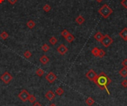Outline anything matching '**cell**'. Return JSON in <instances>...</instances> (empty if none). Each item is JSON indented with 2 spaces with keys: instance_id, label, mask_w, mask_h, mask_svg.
Listing matches in <instances>:
<instances>
[{
  "instance_id": "1",
  "label": "cell",
  "mask_w": 127,
  "mask_h": 106,
  "mask_svg": "<svg viewBox=\"0 0 127 106\" xmlns=\"http://www.w3.org/2000/svg\"><path fill=\"white\" fill-rule=\"evenodd\" d=\"M96 85H97L101 90H106L108 94H110L109 91L108 90V85H110L111 80L108 76L105 73L101 72L100 74L97 75L95 80L93 81Z\"/></svg>"
},
{
  "instance_id": "2",
  "label": "cell",
  "mask_w": 127,
  "mask_h": 106,
  "mask_svg": "<svg viewBox=\"0 0 127 106\" xmlns=\"http://www.w3.org/2000/svg\"><path fill=\"white\" fill-rule=\"evenodd\" d=\"M99 13L104 18V19H107L110 16L111 14H112L113 13V10L108 5V4H105L104 5H103L98 11Z\"/></svg>"
},
{
  "instance_id": "3",
  "label": "cell",
  "mask_w": 127,
  "mask_h": 106,
  "mask_svg": "<svg viewBox=\"0 0 127 106\" xmlns=\"http://www.w3.org/2000/svg\"><path fill=\"white\" fill-rule=\"evenodd\" d=\"M113 39L109 34H106L103 36V38L101 40V44L104 46L105 48H109V46L113 43Z\"/></svg>"
},
{
  "instance_id": "4",
  "label": "cell",
  "mask_w": 127,
  "mask_h": 106,
  "mask_svg": "<svg viewBox=\"0 0 127 106\" xmlns=\"http://www.w3.org/2000/svg\"><path fill=\"white\" fill-rule=\"evenodd\" d=\"M0 80H1L4 84H9L11 82V81L13 80V76L8 71H5L0 76Z\"/></svg>"
},
{
  "instance_id": "5",
  "label": "cell",
  "mask_w": 127,
  "mask_h": 106,
  "mask_svg": "<svg viewBox=\"0 0 127 106\" xmlns=\"http://www.w3.org/2000/svg\"><path fill=\"white\" fill-rule=\"evenodd\" d=\"M28 96H29V93L28 92L27 90L25 89H23L21 91V92L18 95V97L20 98L23 102H25L28 101Z\"/></svg>"
},
{
  "instance_id": "6",
  "label": "cell",
  "mask_w": 127,
  "mask_h": 106,
  "mask_svg": "<svg viewBox=\"0 0 127 106\" xmlns=\"http://www.w3.org/2000/svg\"><path fill=\"white\" fill-rule=\"evenodd\" d=\"M56 79H57L56 75L51 71H50L48 73H47L45 76V80L48 81L49 83H53L54 82H55L56 80Z\"/></svg>"
},
{
  "instance_id": "7",
  "label": "cell",
  "mask_w": 127,
  "mask_h": 106,
  "mask_svg": "<svg viewBox=\"0 0 127 106\" xmlns=\"http://www.w3.org/2000/svg\"><path fill=\"white\" fill-rule=\"evenodd\" d=\"M56 51H57L60 55L63 56V55H65L68 52V48L64 44H61L56 48Z\"/></svg>"
},
{
  "instance_id": "8",
  "label": "cell",
  "mask_w": 127,
  "mask_h": 106,
  "mask_svg": "<svg viewBox=\"0 0 127 106\" xmlns=\"http://www.w3.org/2000/svg\"><path fill=\"white\" fill-rule=\"evenodd\" d=\"M97 76V74L96 73V72L94 71V70H92V69L89 70V71L86 73V76L88 78L89 80H91V81H94V80H95V79L96 78Z\"/></svg>"
},
{
  "instance_id": "9",
  "label": "cell",
  "mask_w": 127,
  "mask_h": 106,
  "mask_svg": "<svg viewBox=\"0 0 127 106\" xmlns=\"http://www.w3.org/2000/svg\"><path fill=\"white\" fill-rule=\"evenodd\" d=\"M55 96H56V95L52 91H48L45 94V97L47 99H48L49 101H51L52 99H54L55 98Z\"/></svg>"
},
{
  "instance_id": "10",
  "label": "cell",
  "mask_w": 127,
  "mask_h": 106,
  "mask_svg": "<svg viewBox=\"0 0 127 106\" xmlns=\"http://www.w3.org/2000/svg\"><path fill=\"white\" fill-rule=\"evenodd\" d=\"M119 36H120V38H122L123 40H125L126 42H127V27H124V28L120 32Z\"/></svg>"
},
{
  "instance_id": "11",
  "label": "cell",
  "mask_w": 127,
  "mask_h": 106,
  "mask_svg": "<svg viewBox=\"0 0 127 106\" xmlns=\"http://www.w3.org/2000/svg\"><path fill=\"white\" fill-rule=\"evenodd\" d=\"M49 61H50V59H49V57H47L46 55H42V56L40 58V62L43 64H46Z\"/></svg>"
},
{
  "instance_id": "12",
  "label": "cell",
  "mask_w": 127,
  "mask_h": 106,
  "mask_svg": "<svg viewBox=\"0 0 127 106\" xmlns=\"http://www.w3.org/2000/svg\"><path fill=\"white\" fill-rule=\"evenodd\" d=\"M103 36L104 35H103L101 32H97V33L94 35V38H95L97 41H98V42H101L102 39L103 38Z\"/></svg>"
},
{
  "instance_id": "13",
  "label": "cell",
  "mask_w": 127,
  "mask_h": 106,
  "mask_svg": "<svg viewBox=\"0 0 127 106\" xmlns=\"http://www.w3.org/2000/svg\"><path fill=\"white\" fill-rule=\"evenodd\" d=\"M119 74L123 78H126L127 77V68H121L120 71H119Z\"/></svg>"
},
{
  "instance_id": "14",
  "label": "cell",
  "mask_w": 127,
  "mask_h": 106,
  "mask_svg": "<svg viewBox=\"0 0 127 106\" xmlns=\"http://www.w3.org/2000/svg\"><path fill=\"white\" fill-rule=\"evenodd\" d=\"M75 22H76L78 25H82L83 23L85 22V19H84V17L83 16H78L77 18H76V19H75Z\"/></svg>"
},
{
  "instance_id": "15",
  "label": "cell",
  "mask_w": 127,
  "mask_h": 106,
  "mask_svg": "<svg viewBox=\"0 0 127 106\" xmlns=\"http://www.w3.org/2000/svg\"><path fill=\"white\" fill-rule=\"evenodd\" d=\"M65 39V40H66L68 43H71V42H72L75 39V37H74V36L73 34H71L70 33Z\"/></svg>"
},
{
  "instance_id": "16",
  "label": "cell",
  "mask_w": 127,
  "mask_h": 106,
  "mask_svg": "<svg viewBox=\"0 0 127 106\" xmlns=\"http://www.w3.org/2000/svg\"><path fill=\"white\" fill-rule=\"evenodd\" d=\"M36 96L34 95V94H29V96H28V101L30 103H34L36 102Z\"/></svg>"
},
{
  "instance_id": "17",
  "label": "cell",
  "mask_w": 127,
  "mask_h": 106,
  "mask_svg": "<svg viewBox=\"0 0 127 106\" xmlns=\"http://www.w3.org/2000/svg\"><path fill=\"white\" fill-rule=\"evenodd\" d=\"M27 27H28V28H30V29H33L34 27H35L36 25V23L33 21V20H29L28 22H27Z\"/></svg>"
},
{
  "instance_id": "18",
  "label": "cell",
  "mask_w": 127,
  "mask_h": 106,
  "mask_svg": "<svg viewBox=\"0 0 127 106\" xmlns=\"http://www.w3.org/2000/svg\"><path fill=\"white\" fill-rule=\"evenodd\" d=\"M86 103L88 106H91L92 105L95 104V100H94V99L91 98V97H88L86 99Z\"/></svg>"
},
{
  "instance_id": "19",
  "label": "cell",
  "mask_w": 127,
  "mask_h": 106,
  "mask_svg": "<svg viewBox=\"0 0 127 106\" xmlns=\"http://www.w3.org/2000/svg\"><path fill=\"white\" fill-rule=\"evenodd\" d=\"M55 93H56V95H58V96H62L64 94V90L63 89V87H57V88L56 89Z\"/></svg>"
},
{
  "instance_id": "20",
  "label": "cell",
  "mask_w": 127,
  "mask_h": 106,
  "mask_svg": "<svg viewBox=\"0 0 127 106\" xmlns=\"http://www.w3.org/2000/svg\"><path fill=\"white\" fill-rule=\"evenodd\" d=\"M36 74L38 76L41 77L45 74V71H44V70H42V68H38V69H36Z\"/></svg>"
},
{
  "instance_id": "21",
  "label": "cell",
  "mask_w": 127,
  "mask_h": 106,
  "mask_svg": "<svg viewBox=\"0 0 127 106\" xmlns=\"http://www.w3.org/2000/svg\"><path fill=\"white\" fill-rule=\"evenodd\" d=\"M57 39H56L55 36H51V37L49 39V43L51 45H55L56 43H57Z\"/></svg>"
},
{
  "instance_id": "22",
  "label": "cell",
  "mask_w": 127,
  "mask_h": 106,
  "mask_svg": "<svg viewBox=\"0 0 127 106\" xmlns=\"http://www.w3.org/2000/svg\"><path fill=\"white\" fill-rule=\"evenodd\" d=\"M0 37H1L3 40H5L9 37V34L7 33L6 31H2L1 34H0Z\"/></svg>"
},
{
  "instance_id": "23",
  "label": "cell",
  "mask_w": 127,
  "mask_h": 106,
  "mask_svg": "<svg viewBox=\"0 0 127 106\" xmlns=\"http://www.w3.org/2000/svg\"><path fill=\"white\" fill-rule=\"evenodd\" d=\"M99 50H100V49H99L98 48L95 47V48H94L92 50H91V53L94 57H98V53H99Z\"/></svg>"
},
{
  "instance_id": "24",
  "label": "cell",
  "mask_w": 127,
  "mask_h": 106,
  "mask_svg": "<svg viewBox=\"0 0 127 106\" xmlns=\"http://www.w3.org/2000/svg\"><path fill=\"white\" fill-rule=\"evenodd\" d=\"M23 56H24V57L26 58V59H29V58L31 57L32 53H31V52L30 51V50H25V51L24 52V54H23Z\"/></svg>"
},
{
  "instance_id": "25",
  "label": "cell",
  "mask_w": 127,
  "mask_h": 106,
  "mask_svg": "<svg viewBox=\"0 0 127 106\" xmlns=\"http://www.w3.org/2000/svg\"><path fill=\"white\" fill-rule=\"evenodd\" d=\"M41 48L44 52H47V51H48V50H50L51 48H50V46L48 44H44V45H42Z\"/></svg>"
},
{
  "instance_id": "26",
  "label": "cell",
  "mask_w": 127,
  "mask_h": 106,
  "mask_svg": "<svg viewBox=\"0 0 127 106\" xmlns=\"http://www.w3.org/2000/svg\"><path fill=\"white\" fill-rule=\"evenodd\" d=\"M51 10V7L50 4H45V5L43 6V11H44L45 12L48 13V12H49Z\"/></svg>"
},
{
  "instance_id": "27",
  "label": "cell",
  "mask_w": 127,
  "mask_h": 106,
  "mask_svg": "<svg viewBox=\"0 0 127 106\" xmlns=\"http://www.w3.org/2000/svg\"><path fill=\"white\" fill-rule=\"evenodd\" d=\"M70 34V32L68 30H66V29H64L62 32H61V36H63V37H64V38H65L66 36Z\"/></svg>"
},
{
  "instance_id": "28",
  "label": "cell",
  "mask_w": 127,
  "mask_h": 106,
  "mask_svg": "<svg viewBox=\"0 0 127 106\" xmlns=\"http://www.w3.org/2000/svg\"><path fill=\"white\" fill-rule=\"evenodd\" d=\"M106 55V51L103 49H100L99 50V53H98V57L103 58Z\"/></svg>"
},
{
  "instance_id": "29",
  "label": "cell",
  "mask_w": 127,
  "mask_h": 106,
  "mask_svg": "<svg viewBox=\"0 0 127 106\" xmlns=\"http://www.w3.org/2000/svg\"><path fill=\"white\" fill-rule=\"evenodd\" d=\"M120 4H122V6H123L124 8L127 9V0H122Z\"/></svg>"
},
{
  "instance_id": "30",
  "label": "cell",
  "mask_w": 127,
  "mask_h": 106,
  "mask_svg": "<svg viewBox=\"0 0 127 106\" xmlns=\"http://www.w3.org/2000/svg\"><path fill=\"white\" fill-rule=\"evenodd\" d=\"M121 85L123 86V87H127V80H124L121 82Z\"/></svg>"
},
{
  "instance_id": "31",
  "label": "cell",
  "mask_w": 127,
  "mask_h": 106,
  "mask_svg": "<svg viewBox=\"0 0 127 106\" xmlns=\"http://www.w3.org/2000/svg\"><path fill=\"white\" fill-rule=\"evenodd\" d=\"M122 65L124 68H127V59H125L122 62Z\"/></svg>"
},
{
  "instance_id": "32",
  "label": "cell",
  "mask_w": 127,
  "mask_h": 106,
  "mask_svg": "<svg viewBox=\"0 0 127 106\" xmlns=\"http://www.w3.org/2000/svg\"><path fill=\"white\" fill-rule=\"evenodd\" d=\"M18 0H8V2L10 3L11 4H15Z\"/></svg>"
},
{
  "instance_id": "33",
  "label": "cell",
  "mask_w": 127,
  "mask_h": 106,
  "mask_svg": "<svg viewBox=\"0 0 127 106\" xmlns=\"http://www.w3.org/2000/svg\"><path fill=\"white\" fill-rule=\"evenodd\" d=\"M33 106H42V105L39 102H36L34 103H33Z\"/></svg>"
},
{
  "instance_id": "34",
  "label": "cell",
  "mask_w": 127,
  "mask_h": 106,
  "mask_svg": "<svg viewBox=\"0 0 127 106\" xmlns=\"http://www.w3.org/2000/svg\"><path fill=\"white\" fill-rule=\"evenodd\" d=\"M96 1L97 2H99V3H100V2H102L103 0H96Z\"/></svg>"
},
{
  "instance_id": "35",
  "label": "cell",
  "mask_w": 127,
  "mask_h": 106,
  "mask_svg": "<svg viewBox=\"0 0 127 106\" xmlns=\"http://www.w3.org/2000/svg\"><path fill=\"white\" fill-rule=\"evenodd\" d=\"M49 106H57V105H55L54 103H52V104H51Z\"/></svg>"
},
{
  "instance_id": "36",
  "label": "cell",
  "mask_w": 127,
  "mask_h": 106,
  "mask_svg": "<svg viewBox=\"0 0 127 106\" xmlns=\"http://www.w3.org/2000/svg\"><path fill=\"white\" fill-rule=\"evenodd\" d=\"M4 2V0H0V4H2Z\"/></svg>"
}]
</instances>
